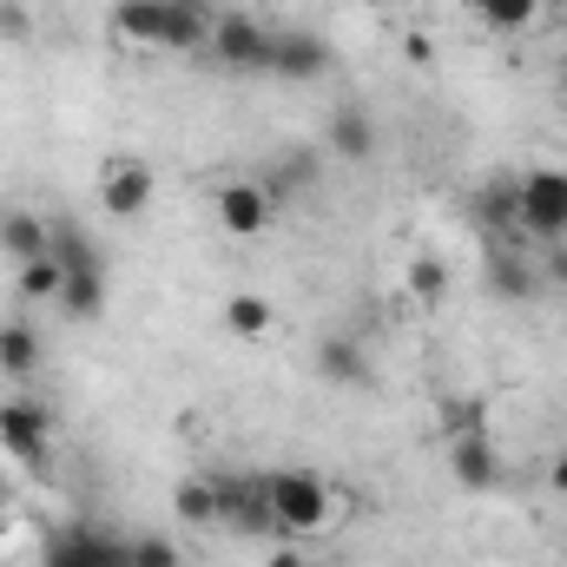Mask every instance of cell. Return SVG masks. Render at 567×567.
Instances as JSON below:
<instances>
[{
  "label": "cell",
  "instance_id": "cell-1",
  "mask_svg": "<svg viewBox=\"0 0 567 567\" xmlns=\"http://www.w3.org/2000/svg\"><path fill=\"white\" fill-rule=\"evenodd\" d=\"M265 495H271V528L284 542H303V535H323L330 515H337V488L310 468H278L265 475Z\"/></svg>",
  "mask_w": 567,
  "mask_h": 567
},
{
  "label": "cell",
  "instance_id": "cell-2",
  "mask_svg": "<svg viewBox=\"0 0 567 567\" xmlns=\"http://www.w3.org/2000/svg\"><path fill=\"white\" fill-rule=\"evenodd\" d=\"M515 225L542 245H561L567 238V172L542 165V172H522L515 178Z\"/></svg>",
  "mask_w": 567,
  "mask_h": 567
},
{
  "label": "cell",
  "instance_id": "cell-3",
  "mask_svg": "<svg viewBox=\"0 0 567 567\" xmlns=\"http://www.w3.org/2000/svg\"><path fill=\"white\" fill-rule=\"evenodd\" d=\"M212 53H218L231 73H265V66H271V27L251 20V13H218V20H212Z\"/></svg>",
  "mask_w": 567,
  "mask_h": 567
},
{
  "label": "cell",
  "instance_id": "cell-4",
  "mask_svg": "<svg viewBox=\"0 0 567 567\" xmlns=\"http://www.w3.org/2000/svg\"><path fill=\"white\" fill-rule=\"evenodd\" d=\"M0 449H7L13 462H27V468H47V449H53V423H47V410L27 403V396L0 403Z\"/></svg>",
  "mask_w": 567,
  "mask_h": 567
},
{
  "label": "cell",
  "instance_id": "cell-5",
  "mask_svg": "<svg viewBox=\"0 0 567 567\" xmlns=\"http://www.w3.org/2000/svg\"><path fill=\"white\" fill-rule=\"evenodd\" d=\"M449 475H455L462 488H475V495L502 488V449H495V435H488V429H462V435L449 442Z\"/></svg>",
  "mask_w": 567,
  "mask_h": 567
},
{
  "label": "cell",
  "instance_id": "cell-6",
  "mask_svg": "<svg viewBox=\"0 0 567 567\" xmlns=\"http://www.w3.org/2000/svg\"><path fill=\"white\" fill-rule=\"evenodd\" d=\"M265 73H278V80H323L330 73V47L317 33H303V27H284V33H271V66Z\"/></svg>",
  "mask_w": 567,
  "mask_h": 567
},
{
  "label": "cell",
  "instance_id": "cell-7",
  "mask_svg": "<svg viewBox=\"0 0 567 567\" xmlns=\"http://www.w3.org/2000/svg\"><path fill=\"white\" fill-rule=\"evenodd\" d=\"M218 225H225L231 238H265V225H271V192L251 185V178H231V185L218 192Z\"/></svg>",
  "mask_w": 567,
  "mask_h": 567
},
{
  "label": "cell",
  "instance_id": "cell-8",
  "mask_svg": "<svg viewBox=\"0 0 567 567\" xmlns=\"http://www.w3.org/2000/svg\"><path fill=\"white\" fill-rule=\"evenodd\" d=\"M100 205L113 218H140L145 205H152V165L145 158H113L106 178H100Z\"/></svg>",
  "mask_w": 567,
  "mask_h": 567
},
{
  "label": "cell",
  "instance_id": "cell-9",
  "mask_svg": "<svg viewBox=\"0 0 567 567\" xmlns=\"http://www.w3.org/2000/svg\"><path fill=\"white\" fill-rule=\"evenodd\" d=\"M317 377L337 383V390H363V383H370V357H363V343L330 330V337L317 343Z\"/></svg>",
  "mask_w": 567,
  "mask_h": 567
},
{
  "label": "cell",
  "instance_id": "cell-10",
  "mask_svg": "<svg viewBox=\"0 0 567 567\" xmlns=\"http://www.w3.org/2000/svg\"><path fill=\"white\" fill-rule=\"evenodd\" d=\"M212 20H218V13H205L198 0H165V33H158V47H165V53H198V47H212Z\"/></svg>",
  "mask_w": 567,
  "mask_h": 567
},
{
  "label": "cell",
  "instance_id": "cell-11",
  "mask_svg": "<svg viewBox=\"0 0 567 567\" xmlns=\"http://www.w3.org/2000/svg\"><path fill=\"white\" fill-rule=\"evenodd\" d=\"M0 251H7L13 265L47 258V251H53V225L33 218V212H7V218H0Z\"/></svg>",
  "mask_w": 567,
  "mask_h": 567
},
{
  "label": "cell",
  "instance_id": "cell-12",
  "mask_svg": "<svg viewBox=\"0 0 567 567\" xmlns=\"http://www.w3.org/2000/svg\"><path fill=\"white\" fill-rule=\"evenodd\" d=\"M330 152H337V158H350V165L377 152V126H370V113H363V106H337V113H330Z\"/></svg>",
  "mask_w": 567,
  "mask_h": 567
},
{
  "label": "cell",
  "instance_id": "cell-13",
  "mask_svg": "<svg viewBox=\"0 0 567 567\" xmlns=\"http://www.w3.org/2000/svg\"><path fill=\"white\" fill-rule=\"evenodd\" d=\"M278 323V310H271V297H258V290H231V303H225V330L231 337H245V343H258L265 330Z\"/></svg>",
  "mask_w": 567,
  "mask_h": 567
},
{
  "label": "cell",
  "instance_id": "cell-14",
  "mask_svg": "<svg viewBox=\"0 0 567 567\" xmlns=\"http://www.w3.org/2000/svg\"><path fill=\"white\" fill-rule=\"evenodd\" d=\"M0 370L13 383H27L40 370V330L33 323H0Z\"/></svg>",
  "mask_w": 567,
  "mask_h": 567
},
{
  "label": "cell",
  "instance_id": "cell-15",
  "mask_svg": "<svg viewBox=\"0 0 567 567\" xmlns=\"http://www.w3.org/2000/svg\"><path fill=\"white\" fill-rule=\"evenodd\" d=\"M113 33H120V40H140V47H158V33H165V0H120V7H113Z\"/></svg>",
  "mask_w": 567,
  "mask_h": 567
},
{
  "label": "cell",
  "instance_id": "cell-16",
  "mask_svg": "<svg viewBox=\"0 0 567 567\" xmlns=\"http://www.w3.org/2000/svg\"><path fill=\"white\" fill-rule=\"evenodd\" d=\"M172 508H178V522L212 528V522H218V482H212V475H185V482L172 488Z\"/></svg>",
  "mask_w": 567,
  "mask_h": 567
},
{
  "label": "cell",
  "instance_id": "cell-17",
  "mask_svg": "<svg viewBox=\"0 0 567 567\" xmlns=\"http://www.w3.org/2000/svg\"><path fill=\"white\" fill-rule=\"evenodd\" d=\"M60 310L80 317V323H93V317L106 310V271H66V284H60Z\"/></svg>",
  "mask_w": 567,
  "mask_h": 567
},
{
  "label": "cell",
  "instance_id": "cell-18",
  "mask_svg": "<svg viewBox=\"0 0 567 567\" xmlns=\"http://www.w3.org/2000/svg\"><path fill=\"white\" fill-rule=\"evenodd\" d=\"M60 284H66V271H60V258L47 251V258H27V265H20V284H13V290H20L27 303H60Z\"/></svg>",
  "mask_w": 567,
  "mask_h": 567
},
{
  "label": "cell",
  "instance_id": "cell-19",
  "mask_svg": "<svg viewBox=\"0 0 567 567\" xmlns=\"http://www.w3.org/2000/svg\"><path fill=\"white\" fill-rule=\"evenodd\" d=\"M53 258H60V271H106L93 238H80V225H53Z\"/></svg>",
  "mask_w": 567,
  "mask_h": 567
},
{
  "label": "cell",
  "instance_id": "cell-20",
  "mask_svg": "<svg viewBox=\"0 0 567 567\" xmlns=\"http://www.w3.org/2000/svg\"><path fill=\"white\" fill-rule=\"evenodd\" d=\"M488 290H495V297H508V303H522V297H535V271H528L522 258H508V251H502V258H488Z\"/></svg>",
  "mask_w": 567,
  "mask_h": 567
},
{
  "label": "cell",
  "instance_id": "cell-21",
  "mask_svg": "<svg viewBox=\"0 0 567 567\" xmlns=\"http://www.w3.org/2000/svg\"><path fill=\"white\" fill-rule=\"evenodd\" d=\"M40 567H93V555H86V542H80V528H73V522L47 535V548H40Z\"/></svg>",
  "mask_w": 567,
  "mask_h": 567
},
{
  "label": "cell",
  "instance_id": "cell-22",
  "mask_svg": "<svg viewBox=\"0 0 567 567\" xmlns=\"http://www.w3.org/2000/svg\"><path fill=\"white\" fill-rule=\"evenodd\" d=\"M475 7H482V20H488L495 33H522V27L535 20L542 0H475Z\"/></svg>",
  "mask_w": 567,
  "mask_h": 567
},
{
  "label": "cell",
  "instance_id": "cell-23",
  "mask_svg": "<svg viewBox=\"0 0 567 567\" xmlns=\"http://www.w3.org/2000/svg\"><path fill=\"white\" fill-rule=\"evenodd\" d=\"M410 297H416V303H442V297H449V265H442V258H416V265H410Z\"/></svg>",
  "mask_w": 567,
  "mask_h": 567
},
{
  "label": "cell",
  "instance_id": "cell-24",
  "mask_svg": "<svg viewBox=\"0 0 567 567\" xmlns=\"http://www.w3.org/2000/svg\"><path fill=\"white\" fill-rule=\"evenodd\" d=\"M133 567H185V555L165 535H133Z\"/></svg>",
  "mask_w": 567,
  "mask_h": 567
},
{
  "label": "cell",
  "instance_id": "cell-25",
  "mask_svg": "<svg viewBox=\"0 0 567 567\" xmlns=\"http://www.w3.org/2000/svg\"><path fill=\"white\" fill-rule=\"evenodd\" d=\"M0 40L7 47H27L33 40V7L27 0H0Z\"/></svg>",
  "mask_w": 567,
  "mask_h": 567
},
{
  "label": "cell",
  "instance_id": "cell-26",
  "mask_svg": "<svg viewBox=\"0 0 567 567\" xmlns=\"http://www.w3.org/2000/svg\"><path fill=\"white\" fill-rule=\"evenodd\" d=\"M548 284H561L567 290V238L561 245H548Z\"/></svg>",
  "mask_w": 567,
  "mask_h": 567
},
{
  "label": "cell",
  "instance_id": "cell-27",
  "mask_svg": "<svg viewBox=\"0 0 567 567\" xmlns=\"http://www.w3.org/2000/svg\"><path fill=\"white\" fill-rule=\"evenodd\" d=\"M548 488H555V495H567V449L555 455V468H548Z\"/></svg>",
  "mask_w": 567,
  "mask_h": 567
},
{
  "label": "cell",
  "instance_id": "cell-28",
  "mask_svg": "<svg viewBox=\"0 0 567 567\" xmlns=\"http://www.w3.org/2000/svg\"><path fill=\"white\" fill-rule=\"evenodd\" d=\"M265 567H303V548H271V561Z\"/></svg>",
  "mask_w": 567,
  "mask_h": 567
},
{
  "label": "cell",
  "instance_id": "cell-29",
  "mask_svg": "<svg viewBox=\"0 0 567 567\" xmlns=\"http://www.w3.org/2000/svg\"><path fill=\"white\" fill-rule=\"evenodd\" d=\"M363 7H390V0H363Z\"/></svg>",
  "mask_w": 567,
  "mask_h": 567
}]
</instances>
